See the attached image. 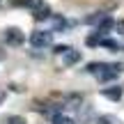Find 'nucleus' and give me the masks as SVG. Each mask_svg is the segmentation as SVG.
Returning <instances> with one entry per match:
<instances>
[{
  "mask_svg": "<svg viewBox=\"0 0 124 124\" xmlns=\"http://www.w3.org/2000/svg\"><path fill=\"white\" fill-rule=\"evenodd\" d=\"M122 71L120 64H108V62H92V64H87V74L97 76L99 83H108V80L117 78Z\"/></svg>",
  "mask_w": 124,
  "mask_h": 124,
  "instance_id": "f257e3e1",
  "label": "nucleus"
},
{
  "mask_svg": "<svg viewBox=\"0 0 124 124\" xmlns=\"http://www.w3.org/2000/svg\"><path fill=\"white\" fill-rule=\"evenodd\" d=\"M53 41V32L51 30H35L30 35V46L32 48H46Z\"/></svg>",
  "mask_w": 124,
  "mask_h": 124,
  "instance_id": "f03ea898",
  "label": "nucleus"
},
{
  "mask_svg": "<svg viewBox=\"0 0 124 124\" xmlns=\"http://www.w3.org/2000/svg\"><path fill=\"white\" fill-rule=\"evenodd\" d=\"M2 37H5V41H7L9 46H21L23 41H25V35H23L21 28H7Z\"/></svg>",
  "mask_w": 124,
  "mask_h": 124,
  "instance_id": "7ed1b4c3",
  "label": "nucleus"
},
{
  "mask_svg": "<svg viewBox=\"0 0 124 124\" xmlns=\"http://www.w3.org/2000/svg\"><path fill=\"white\" fill-rule=\"evenodd\" d=\"M76 62H80V53L74 48H67L64 53H62V64L64 67H74Z\"/></svg>",
  "mask_w": 124,
  "mask_h": 124,
  "instance_id": "20e7f679",
  "label": "nucleus"
},
{
  "mask_svg": "<svg viewBox=\"0 0 124 124\" xmlns=\"http://www.w3.org/2000/svg\"><path fill=\"white\" fill-rule=\"evenodd\" d=\"M101 94L106 99H113V101H120L122 99V87H103Z\"/></svg>",
  "mask_w": 124,
  "mask_h": 124,
  "instance_id": "39448f33",
  "label": "nucleus"
},
{
  "mask_svg": "<svg viewBox=\"0 0 124 124\" xmlns=\"http://www.w3.org/2000/svg\"><path fill=\"white\" fill-rule=\"evenodd\" d=\"M32 12H35V18H37V21H46V18H51V9L46 7L44 2H41L39 7H35Z\"/></svg>",
  "mask_w": 124,
  "mask_h": 124,
  "instance_id": "423d86ee",
  "label": "nucleus"
},
{
  "mask_svg": "<svg viewBox=\"0 0 124 124\" xmlns=\"http://www.w3.org/2000/svg\"><path fill=\"white\" fill-rule=\"evenodd\" d=\"M14 5H16V7H30V9H35V7L41 5V0H14Z\"/></svg>",
  "mask_w": 124,
  "mask_h": 124,
  "instance_id": "0eeeda50",
  "label": "nucleus"
},
{
  "mask_svg": "<svg viewBox=\"0 0 124 124\" xmlns=\"http://www.w3.org/2000/svg\"><path fill=\"white\" fill-rule=\"evenodd\" d=\"M53 28H55V32H62L67 28V21L62 16H53Z\"/></svg>",
  "mask_w": 124,
  "mask_h": 124,
  "instance_id": "6e6552de",
  "label": "nucleus"
},
{
  "mask_svg": "<svg viewBox=\"0 0 124 124\" xmlns=\"http://www.w3.org/2000/svg\"><path fill=\"white\" fill-rule=\"evenodd\" d=\"M85 44H87V46H99V44H101V35H99V32L90 35L87 39H85Z\"/></svg>",
  "mask_w": 124,
  "mask_h": 124,
  "instance_id": "1a4fd4ad",
  "label": "nucleus"
},
{
  "mask_svg": "<svg viewBox=\"0 0 124 124\" xmlns=\"http://www.w3.org/2000/svg\"><path fill=\"white\" fill-rule=\"evenodd\" d=\"M53 124H74V120L71 117H67V115H53Z\"/></svg>",
  "mask_w": 124,
  "mask_h": 124,
  "instance_id": "9d476101",
  "label": "nucleus"
},
{
  "mask_svg": "<svg viewBox=\"0 0 124 124\" xmlns=\"http://www.w3.org/2000/svg\"><path fill=\"white\" fill-rule=\"evenodd\" d=\"M101 46H106V48H110V51H120L122 48L115 39H101Z\"/></svg>",
  "mask_w": 124,
  "mask_h": 124,
  "instance_id": "9b49d317",
  "label": "nucleus"
},
{
  "mask_svg": "<svg viewBox=\"0 0 124 124\" xmlns=\"http://www.w3.org/2000/svg\"><path fill=\"white\" fill-rule=\"evenodd\" d=\"M97 124H120V122H117L115 117H110V115H103V117L97 120Z\"/></svg>",
  "mask_w": 124,
  "mask_h": 124,
  "instance_id": "f8f14e48",
  "label": "nucleus"
},
{
  "mask_svg": "<svg viewBox=\"0 0 124 124\" xmlns=\"http://www.w3.org/2000/svg\"><path fill=\"white\" fill-rule=\"evenodd\" d=\"M7 124H25V120H23V117H18V115H12L7 120Z\"/></svg>",
  "mask_w": 124,
  "mask_h": 124,
  "instance_id": "ddd939ff",
  "label": "nucleus"
},
{
  "mask_svg": "<svg viewBox=\"0 0 124 124\" xmlns=\"http://www.w3.org/2000/svg\"><path fill=\"white\" fill-rule=\"evenodd\" d=\"M2 101H5V92L0 90V103H2Z\"/></svg>",
  "mask_w": 124,
  "mask_h": 124,
  "instance_id": "4468645a",
  "label": "nucleus"
},
{
  "mask_svg": "<svg viewBox=\"0 0 124 124\" xmlns=\"http://www.w3.org/2000/svg\"><path fill=\"white\" fill-rule=\"evenodd\" d=\"M120 30H124V21H122V23H120Z\"/></svg>",
  "mask_w": 124,
  "mask_h": 124,
  "instance_id": "2eb2a0df",
  "label": "nucleus"
},
{
  "mask_svg": "<svg viewBox=\"0 0 124 124\" xmlns=\"http://www.w3.org/2000/svg\"><path fill=\"white\" fill-rule=\"evenodd\" d=\"M0 5H2V0H0Z\"/></svg>",
  "mask_w": 124,
  "mask_h": 124,
  "instance_id": "dca6fc26",
  "label": "nucleus"
}]
</instances>
